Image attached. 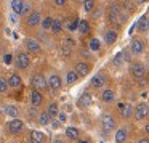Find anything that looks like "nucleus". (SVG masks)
Segmentation results:
<instances>
[{
  "instance_id": "1",
  "label": "nucleus",
  "mask_w": 149,
  "mask_h": 143,
  "mask_svg": "<svg viewBox=\"0 0 149 143\" xmlns=\"http://www.w3.org/2000/svg\"><path fill=\"white\" fill-rule=\"evenodd\" d=\"M31 84H32L34 90H39V92L47 90V87H50V85H48V79H47L43 74H40V72H37V74L32 76Z\"/></svg>"
},
{
  "instance_id": "2",
  "label": "nucleus",
  "mask_w": 149,
  "mask_h": 143,
  "mask_svg": "<svg viewBox=\"0 0 149 143\" xmlns=\"http://www.w3.org/2000/svg\"><path fill=\"white\" fill-rule=\"evenodd\" d=\"M101 129H103L104 133L112 132V130L116 129V117L109 113L103 114V116H101Z\"/></svg>"
},
{
  "instance_id": "3",
  "label": "nucleus",
  "mask_w": 149,
  "mask_h": 143,
  "mask_svg": "<svg viewBox=\"0 0 149 143\" xmlns=\"http://www.w3.org/2000/svg\"><path fill=\"white\" fill-rule=\"evenodd\" d=\"M130 74L135 79H143L146 74V68L141 61H132L130 63Z\"/></svg>"
},
{
  "instance_id": "4",
  "label": "nucleus",
  "mask_w": 149,
  "mask_h": 143,
  "mask_svg": "<svg viewBox=\"0 0 149 143\" xmlns=\"http://www.w3.org/2000/svg\"><path fill=\"white\" fill-rule=\"evenodd\" d=\"M148 116H149V104L144 103V101H141V103L136 104V108H135L136 121H143V119H146Z\"/></svg>"
},
{
  "instance_id": "5",
  "label": "nucleus",
  "mask_w": 149,
  "mask_h": 143,
  "mask_svg": "<svg viewBox=\"0 0 149 143\" xmlns=\"http://www.w3.org/2000/svg\"><path fill=\"white\" fill-rule=\"evenodd\" d=\"M10 5H11V10H13L16 15H19V16H23V15L29 10V4L21 2V0H11Z\"/></svg>"
},
{
  "instance_id": "6",
  "label": "nucleus",
  "mask_w": 149,
  "mask_h": 143,
  "mask_svg": "<svg viewBox=\"0 0 149 143\" xmlns=\"http://www.w3.org/2000/svg\"><path fill=\"white\" fill-rule=\"evenodd\" d=\"M18 69H27L31 64V60H29V55L26 52H19L16 55V61H15Z\"/></svg>"
},
{
  "instance_id": "7",
  "label": "nucleus",
  "mask_w": 149,
  "mask_h": 143,
  "mask_svg": "<svg viewBox=\"0 0 149 143\" xmlns=\"http://www.w3.org/2000/svg\"><path fill=\"white\" fill-rule=\"evenodd\" d=\"M77 104L80 109H85V108H90L91 104H93V97H91V93H88V92H85V93H82L80 97L77 98Z\"/></svg>"
},
{
  "instance_id": "8",
  "label": "nucleus",
  "mask_w": 149,
  "mask_h": 143,
  "mask_svg": "<svg viewBox=\"0 0 149 143\" xmlns=\"http://www.w3.org/2000/svg\"><path fill=\"white\" fill-rule=\"evenodd\" d=\"M133 29H136L138 32H148L149 31V16L148 15H143V16H139V20L135 23V26H133Z\"/></svg>"
},
{
  "instance_id": "9",
  "label": "nucleus",
  "mask_w": 149,
  "mask_h": 143,
  "mask_svg": "<svg viewBox=\"0 0 149 143\" xmlns=\"http://www.w3.org/2000/svg\"><path fill=\"white\" fill-rule=\"evenodd\" d=\"M117 108H119V113L123 119H130V117L135 114V109H133V106L130 103H119Z\"/></svg>"
},
{
  "instance_id": "10",
  "label": "nucleus",
  "mask_w": 149,
  "mask_h": 143,
  "mask_svg": "<svg viewBox=\"0 0 149 143\" xmlns=\"http://www.w3.org/2000/svg\"><path fill=\"white\" fill-rule=\"evenodd\" d=\"M7 129H8V132L10 133H19L21 130L24 129V122H23V119H11L10 122L7 124Z\"/></svg>"
},
{
  "instance_id": "11",
  "label": "nucleus",
  "mask_w": 149,
  "mask_h": 143,
  "mask_svg": "<svg viewBox=\"0 0 149 143\" xmlns=\"http://www.w3.org/2000/svg\"><path fill=\"white\" fill-rule=\"evenodd\" d=\"M107 20L111 23H119V20H120V7L119 5L114 4L107 8Z\"/></svg>"
},
{
  "instance_id": "12",
  "label": "nucleus",
  "mask_w": 149,
  "mask_h": 143,
  "mask_svg": "<svg viewBox=\"0 0 149 143\" xmlns=\"http://www.w3.org/2000/svg\"><path fill=\"white\" fill-rule=\"evenodd\" d=\"M24 45H26V48H27V52H29V53H34V55L42 53V47H40V43L37 42L36 39H26Z\"/></svg>"
},
{
  "instance_id": "13",
  "label": "nucleus",
  "mask_w": 149,
  "mask_h": 143,
  "mask_svg": "<svg viewBox=\"0 0 149 143\" xmlns=\"http://www.w3.org/2000/svg\"><path fill=\"white\" fill-rule=\"evenodd\" d=\"M74 71L77 72V74L80 76V77H85V76L90 74V71H91V64H90V63H85V61H79L77 64H75Z\"/></svg>"
},
{
  "instance_id": "14",
  "label": "nucleus",
  "mask_w": 149,
  "mask_h": 143,
  "mask_svg": "<svg viewBox=\"0 0 149 143\" xmlns=\"http://www.w3.org/2000/svg\"><path fill=\"white\" fill-rule=\"evenodd\" d=\"M130 52L133 53V55H141L143 52H144V43H143L141 39H132V42H130Z\"/></svg>"
},
{
  "instance_id": "15",
  "label": "nucleus",
  "mask_w": 149,
  "mask_h": 143,
  "mask_svg": "<svg viewBox=\"0 0 149 143\" xmlns=\"http://www.w3.org/2000/svg\"><path fill=\"white\" fill-rule=\"evenodd\" d=\"M48 85L53 92H59L63 88V79L58 74H52L48 77Z\"/></svg>"
},
{
  "instance_id": "16",
  "label": "nucleus",
  "mask_w": 149,
  "mask_h": 143,
  "mask_svg": "<svg viewBox=\"0 0 149 143\" xmlns=\"http://www.w3.org/2000/svg\"><path fill=\"white\" fill-rule=\"evenodd\" d=\"M106 82H107L106 74H104V72H98V74L93 76V79H91L90 85H91L93 88H101L104 84H106Z\"/></svg>"
},
{
  "instance_id": "17",
  "label": "nucleus",
  "mask_w": 149,
  "mask_h": 143,
  "mask_svg": "<svg viewBox=\"0 0 149 143\" xmlns=\"http://www.w3.org/2000/svg\"><path fill=\"white\" fill-rule=\"evenodd\" d=\"M26 23L29 27H36V26H39V24H42V16H40L39 11H32V13L27 16Z\"/></svg>"
},
{
  "instance_id": "18",
  "label": "nucleus",
  "mask_w": 149,
  "mask_h": 143,
  "mask_svg": "<svg viewBox=\"0 0 149 143\" xmlns=\"http://www.w3.org/2000/svg\"><path fill=\"white\" fill-rule=\"evenodd\" d=\"M114 140H116V143H125L128 140V130H127V127H119Z\"/></svg>"
},
{
  "instance_id": "19",
  "label": "nucleus",
  "mask_w": 149,
  "mask_h": 143,
  "mask_svg": "<svg viewBox=\"0 0 149 143\" xmlns=\"http://www.w3.org/2000/svg\"><path fill=\"white\" fill-rule=\"evenodd\" d=\"M45 135H43V132H40V130H31L29 133V142L31 143H45Z\"/></svg>"
},
{
  "instance_id": "20",
  "label": "nucleus",
  "mask_w": 149,
  "mask_h": 143,
  "mask_svg": "<svg viewBox=\"0 0 149 143\" xmlns=\"http://www.w3.org/2000/svg\"><path fill=\"white\" fill-rule=\"evenodd\" d=\"M31 103H32L34 108L40 106V104L43 103V97H42V93H40L39 90H32V92H31Z\"/></svg>"
},
{
  "instance_id": "21",
  "label": "nucleus",
  "mask_w": 149,
  "mask_h": 143,
  "mask_svg": "<svg viewBox=\"0 0 149 143\" xmlns=\"http://www.w3.org/2000/svg\"><path fill=\"white\" fill-rule=\"evenodd\" d=\"M101 100H103L104 103H112V101L116 100V92H114L112 88H106V90H103V93H101Z\"/></svg>"
},
{
  "instance_id": "22",
  "label": "nucleus",
  "mask_w": 149,
  "mask_h": 143,
  "mask_svg": "<svg viewBox=\"0 0 149 143\" xmlns=\"http://www.w3.org/2000/svg\"><path fill=\"white\" fill-rule=\"evenodd\" d=\"M8 84H10V87H21L23 85V79H21V76L18 74V72H13V74H10V77H8Z\"/></svg>"
},
{
  "instance_id": "23",
  "label": "nucleus",
  "mask_w": 149,
  "mask_h": 143,
  "mask_svg": "<svg viewBox=\"0 0 149 143\" xmlns=\"http://www.w3.org/2000/svg\"><path fill=\"white\" fill-rule=\"evenodd\" d=\"M104 42L107 43V45H112V43L117 42V32L114 29H109L104 32Z\"/></svg>"
},
{
  "instance_id": "24",
  "label": "nucleus",
  "mask_w": 149,
  "mask_h": 143,
  "mask_svg": "<svg viewBox=\"0 0 149 143\" xmlns=\"http://www.w3.org/2000/svg\"><path fill=\"white\" fill-rule=\"evenodd\" d=\"M125 61H127V58H125V53H123V50H122V52H117L116 55H114V58H112V64L117 66V68L123 66V63H125Z\"/></svg>"
},
{
  "instance_id": "25",
  "label": "nucleus",
  "mask_w": 149,
  "mask_h": 143,
  "mask_svg": "<svg viewBox=\"0 0 149 143\" xmlns=\"http://www.w3.org/2000/svg\"><path fill=\"white\" fill-rule=\"evenodd\" d=\"M79 79H80V76H79L77 72L74 71V69L66 72V82H68L69 85H75V84L79 82Z\"/></svg>"
},
{
  "instance_id": "26",
  "label": "nucleus",
  "mask_w": 149,
  "mask_h": 143,
  "mask_svg": "<svg viewBox=\"0 0 149 143\" xmlns=\"http://www.w3.org/2000/svg\"><path fill=\"white\" fill-rule=\"evenodd\" d=\"M66 137H68L69 140H79V137H80V132H79L77 127H68L66 129Z\"/></svg>"
},
{
  "instance_id": "27",
  "label": "nucleus",
  "mask_w": 149,
  "mask_h": 143,
  "mask_svg": "<svg viewBox=\"0 0 149 143\" xmlns=\"http://www.w3.org/2000/svg\"><path fill=\"white\" fill-rule=\"evenodd\" d=\"M5 114H7L8 117H11V119H18V108L13 106V104H8V106H5Z\"/></svg>"
},
{
  "instance_id": "28",
  "label": "nucleus",
  "mask_w": 149,
  "mask_h": 143,
  "mask_svg": "<svg viewBox=\"0 0 149 143\" xmlns=\"http://www.w3.org/2000/svg\"><path fill=\"white\" fill-rule=\"evenodd\" d=\"M61 48H63V55H64V56H69V55L72 53V40H71V39H66Z\"/></svg>"
},
{
  "instance_id": "29",
  "label": "nucleus",
  "mask_w": 149,
  "mask_h": 143,
  "mask_svg": "<svg viewBox=\"0 0 149 143\" xmlns=\"http://www.w3.org/2000/svg\"><path fill=\"white\" fill-rule=\"evenodd\" d=\"M61 31H63V20L61 18H55L53 26H52V32L53 34H59Z\"/></svg>"
},
{
  "instance_id": "30",
  "label": "nucleus",
  "mask_w": 149,
  "mask_h": 143,
  "mask_svg": "<svg viewBox=\"0 0 149 143\" xmlns=\"http://www.w3.org/2000/svg\"><path fill=\"white\" fill-rule=\"evenodd\" d=\"M48 114L52 117H56V116H59V113H61V111H59V104L58 103H50L48 104Z\"/></svg>"
},
{
  "instance_id": "31",
  "label": "nucleus",
  "mask_w": 149,
  "mask_h": 143,
  "mask_svg": "<svg viewBox=\"0 0 149 143\" xmlns=\"http://www.w3.org/2000/svg\"><path fill=\"white\" fill-rule=\"evenodd\" d=\"M50 121H52V116L48 114V111H42L39 116V124L40 125H47V124H50Z\"/></svg>"
},
{
  "instance_id": "32",
  "label": "nucleus",
  "mask_w": 149,
  "mask_h": 143,
  "mask_svg": "<svg viewBox=\"0 0 149 143\" xmlns=\"http://www.w3.org/2000/svg\"><path fill=\"white\" fill-rule=\"evenodd\" d=\"M53 21H55V18H52V16H45L42 20V29H50L52 31V26H53Z\"/></svg>"
},
{
  "instance_id": "33",
  "label": "nucleus",
  "mask_w": 149,
  "mask_h": 143,
  "mask_svg": "<svg viewBox=\"0 0 149 143\" xmlns=\"http://www.w3.org/2000/svg\"><path fill=\"white\" fill-rule=\"evenodd\" d=\"M79 24H80V21H79V20L69 21V23H68V27H66V29H68L69 32H74V31H79Z\"/></svg>"
},
{
  "instance_id": "34",
  "label": "nucleus",
  "mask_w": 149,
  "mask_h": 143,
  "mask_svg": "<svg viewBox=\"0 0 149 143\" xmlns=\"http://www.w3.org/2000/svg\"><path fill=\"white\" fill-rule=\"evenodd\" d=\"M88 47H90V50H93V52H98V50L101 48V43L98 39H91L90 42H88Z\"/></svg>"
},
{
  "instance_id": "35",
  "label": "nucleus",
  "mask_w": 149,
  "mask_h": 143,
  "mask_svg": "<svg viewBox=\"0 0 149 143\" xmlns=\"http://www.w3.org/2000/svg\"><path fill=\"white\" fill-rule=\"evenodd\" d=\"M79 31H80L82 34L90 32V24H88V21H80V24H79Z\"/></svg>"
},
{
  "instance_id": "36",
  "label": "nucleus",
  "mask_w": 149,
  "mask_h": 143,
  "mask_svg": "<svg viewBox=\"0 0 149 143\" xmlns=\"http://www.w3.org/2000/svg\"><path fill=\"white\" fill-rule=\"evenodd\" d=\"M8 87H10V84H8V79L2 77V79H0V92H2V93H7Z\"/></svg>"
},
{
  "instance_id": "37",
  "label": "nucleus",
  "mask_w": 149,
  "mask_h": 143,
  "mask_svg": "<svg viewBox=\"0 0 149 143\" xmlns=\"http://www.w3.org/2000/svg\"><path fill=\"white\" fill-rule=\"evenodd\" d=\"M95 4H96V2H93V0H88V2H85L84 4V10L85 11H91L95 8Z\"/></svg>"
},
{
  "instance_id": "38",
  "label": "nucleus",
  "mask_w": 149,
  "mask_h": 143,
  "mask_svg": "<svg viewBox=\"0 0 149 143\" xmlns=\"http://www.w3.org/2000/svg\"><path fill=\"white\" fill-rule=\"evenodd\" d=\"M11 61H13V56H11V53H5V55H3V63H5V64H10Z\"/></svg>"
},
{
  "instance_id": "39",
  "label": "nucleus",
  "mask_w": 149,
  "mask_h": 143,
  "mask_svg": "<svg viewBox=\"0 0 149 143\" xmlns=\"http://www.w3.org/2000/svg\"><path fill=\"white\" fill-rule=\"evenodd\" d=\"M53 4H55L56 7H64V5H66V0H55Z\"/></svg>"
},
{
  "instance_id": "40",
  "label": "nucleus",
  "mask_w": 149,
  "mask_h": 143,
  "mask_svg": "<svg viewBox=\"0 0 149 143\" xmlns=\"http://www.w3.org/2000/svg\"><path fill=\"white\" fill-rule=\"evenodd\" d=\"M77 143H91V140H88V138H79Z\"/></svg>"
},
{
  "instance_id": "41",
  "label": "nucleus",
  "mask_w": 149,
  "mask_h": 143,
  "mask_svg": "<svg viewBox=\"0 0 149 143\" xmlns=\"http://www.w3.org/2000/svg\"><path fill=\"white\" fill-rule=\"evenodd\" d=\"M59 122H64V121H66V114L64 113H59Z\"/></svg>"
},
{
  "instance_id": "42",
  "label": "nucleus",
  "mask_w": 149,
  "mask_h": 143,
  "mask_svg": "<svg viewBox=\"0 0 149 143\" xmlns=\"http://www.w3.org/2000/svg\"><path fill=\"white\" fill-rule=\"evenodd\" d=\"M136 143H149V138H139Z\"/></svg>"
},
{
  "instance_id": "43",
  "label": "nucleus",
  "mask_w": 149,
  "mask_h": 143,
  "mask_svg": "<svg viewBox=\"0 0 149 143\" xmlns=\"http://www.w3.org/2000/svg\"><path fill=\"white\" fill-rule=\"evenodd\" d=\"M144 132L149 135V124H146V127H144Z\"/></svg>"
},
{
  "instance_id": "44",
  "label": "nucleus",
  "mask_w": 149,
  "mask_h": 143,
  "mask_svg": "<svg viewBox=\"0 0 149 143\" xmlns=\"http://www.w3.org/2000/svg\"><path fill=\"white\" fill-rule=\"evenodd\" d=\"M53 143H63V140L61 138H55V140H53Z\"/></svg>"
},
{
  "instance_id": "45",
  "label": "nucleus",
  "mask_w": 149,
  "mask_h": 143,
  "mask_svg": "<svg viewBox=\"0 0 149 143\" xmlns=\"http://www.w3.org/2000/svg\"><path fill=\"white\" fill-rule=\"evenodd\" d=\"M148 66H149V61H148Z\"/></svg>"
}]
</instances>
